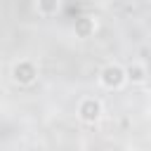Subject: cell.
<instances>
[{
	"mask_svg": "<svg viewBox=\"0 0 151 151\" xmlns=\"http://www.w3.org/2000/svg\"><path fill=\"white\" fill-rule=\"evenodd\" d=\"M125 78L127 76H125V71L120 66H106L101 71V76H99V80H101L104 87H120L125 83Z\"/></svg>",
	"mask_w": 151,
	"mask_h": 151,
	"instance_id": "obj_1",
	"label": "cell"
},
{
	"mask_svg": "<svg viewBox=\"0 0 151 151\" xmlns=\"http://www.w3.org/2000/svg\"><path fill=\"white\" fill-rule=\"evenodd\" d=\"M125 76H127L130 80H134V83H142V80H144V68H142L139 64H134V66H130V68L125 71Z\"/></svg>",
	"mask_w": 151,
	"mask_h": 151,
	"instance_id": "obj_3",
	"label": "cell"
},
{
	"mask_svg": "<svg viewBox=\"0 0 151 151\" xmlns=\"http://www.w3.org/2000/svg\"><path fill=\"white\" fill-rule=\"evenodd\" d=\"M99 113H101V106H99L97 99H83V104H80V118L83 120L94 123L99 118Z\"/></svg>",
	"mask_w": 151,
	"mask_h": 151,
	"instance_id": "obj_2",
	"label": "cell"
}]
</instances>
